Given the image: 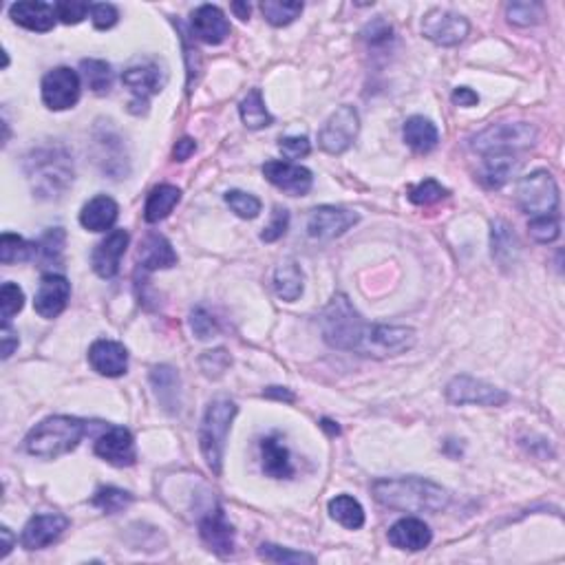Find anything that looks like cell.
<instances>
[{
	"instance_id": "obj_2",
	"label": "cell",
	"mask_w": 565,
	"mask_h": 565,
	"mask_svg": "<svg viewBox=\"0 0 565 565\" xmlns=\"http://www.w3.org/2000/svg\"><path fill=\"white\" fill-rule=\"evenodd\" d=\"M378 504L400 512H440L448 506L446 488L424 477H389L371 486Z\"/></svg>"
},
{
	"instance_id": "obj_42",
	"label": "cell",
	"mask_w": 565,
	"mask_h": 565,
	"mask_svg": "<svg viewBox=\"0 0 565 565\" xmlns=\"http://www.w3.org/2000/svg\"><path fill=\"white\" fill-rule=\"evenodd\" d=\"M506 16L512 25L528 27V25H537L543 18V5L541 3H510L506 7Z\"/></svg>"
},
{
	"instance_id": "obj_38",
	"label": "cell",
	"mask_w": 565,
	"mask_h": 565,
	"mask_svg": "<svg viewBox=\"0 0 565 565\" xmlns=\"http://www.w3.org/2000/svg\"><path fill=\"white\" fill-rule=\"evenodd\" d=\"M91 504L95 508L107 512V515H118V512L133 504V495L121 488H115V486H107V488H99L98 493L93 495Z\"/></svg>"
},
{
	"instance_id": "obj_4",
	"label": "cell",
	"mask_w": 565,
	"mask_h": 565,
	"mask_svg": "<svg viewBox=\"0 0 565 565\" xmlns=\"http://www.w3.org/2000/svg\"><path fill=\"white\" fill-rule=\"evenodd\" d=\"M34 193L45 199L60 197L73 182V162L62 149H38L25 162Z\"/></svg>"
},
{
	"instance_id": "obj_10",
	"label": "cell",
	"mask_w": 565,
	"mask_h": 565,
	"mask_svg": "<svg viewBox=\"0 0 565 565\" xmlns=\"http://www.w3.org/2000/svg\"><path fill=\"white\" fill-rule=\"evenodd\" d=\"M446 400L451 404H479V406H504L510 400L506 391H501L484 380L471 376H455L446 384Z\"/></svg>"
},
{
	"instance_id": "obj_45",
	"label": "cell",
	"mask_w": 565,
	"mask_h": 565,
	"mask_svg": "<svg viewBox=\"0 0 565 565\" xmlns=\"http://www.w3.org/2000/svg\"><path fill=\"white\" fill-rule=\"evenodd\" d=\"M25 308V294L16 283H5L0 289V309H3V320H12V316L18 314Z\"/></svg>"
},
{
	"instance_id": "obj_8",
	"label": "cell",
	"mask_w": 565,
	"mask_h": 565,
	"mask_svg": "<svg viewBox=\"0 0 565 565\" xmlns=\"http://www.w3.org/2000/svg\"><path fill=\"white\" fill-rule=\"evenodd\" d=\"M358 133H361V115L350 104H342L330 115V120L320 129L319 144L330 155H342V152L351 149Z\"/></svg>"
},
{
	"instance_id": "obj_25",
	"label": "cell",
	"mask_w": 565,
	"mask_h": 565,
	"mask_svg": "<svg viewBox=\"0 0 565 565\" xmlns=\"http://www.w3.org/2000/svg\"><path fill=\"white\" fill-rule=\"evenodd\" d=\"M120 214V205L115 204V199L107 197V194H98L91 202L84 204L80 213V224L82 228L89 232H107L115 225Z\"/></svg>"
},
{
	"instance_id": "obj_1",
	"label": "cell",
	"mask_w": 565,
	"mask_h": 565,
	"mask_svg": "<svg viewBox=\"0 0 565 565\" xmlns=\"http://www.w3.org/2000/svg\"><path fill=\"white\" fill-rule=\"evenodd\" d=\"M320 330L331 350L356 351L362 356H400L411 347L409 327L369 325L345 294H336L320 314Z\"/></svg>"
},
{
	"instance_id": "obj_19",
	"label": "cell",
	"mask_w": 565,
	"mask_h": 565,
	"mask_svg": "<svg viewBox=\"0 0 565 565\" xmlns=\"http://www.w3.org/2000/svg\"><path fill=\"white\" fill-rule=\"evenodd\" d=\"M89 362L99 376L120 378L129 369V350L118 340H95L89 350Z\"/></svg>"
},
{
	"instance_id": "obj_32",
	"label": "cell",
	"mask_w": 565,
	"mask_h": 565,
	"mask_svg": "<svg viewBox=\"0 0 565 565\" xmlns=\"http://www.w3.org/2000/svg\"><path fill=\"white\" fill-rule=\"evenodd\" d=\"M274 289H277V297L294 303L303 294L305 283H303V272L294 261L281 263L274 272Z\"/></svg>"
},
{
	"instance_id": "obj_17",
	"label": "cell",
	"mask_w": 565,
	"mask_h": 565,
	"mask_svg": "<svg viewBox=\"0 0 565 565\" xmlns=\"http://www.w3.org/2000/svg\"><path fill=\"white\" fill-rule=\"evenodd\" d=\"M131 243V235L126 230H110L107 239L99 241L93 250L91 266L99 278H113L120 272L121 256L126 255V247Z\"/></svg>"
},
{
	"instance_id": "obj_44",
	"label": "cell",
	"mask_w": 565,
	"mask_h": 565,
	"mask_svg": "<svg viewBox=\"0 0 565 565\" xmlns=\"http://www.w3.org/2000/svg\"><path fill=\"white\" fill-rule=\"evenodd\" d=\"M528 230H530V236L537 243H552L561 235V224H559V219L554 214H543L535 216V219L530 221V225H528Z\"/></svg>"
},
{
	"instance_id": "obj_5",
	"label": "cell",
	"mask_w": 565,
	"mask_h": 565,
	"mask_svg": "<svg viewBox=\"0 0 565 565\" xmlns=\"http://www.w3.org/2000/svg\"><path fill=\"white\" fill-rule=\"evenodd\" d=\"M236 415V404L228 398H219L208 404L205 409L202 431H199V446L202 455L208 464V468L214 475H221V464H224L225 440L232 426V420Z\"/></svg>"
},
{
	"instance_id": "obj_39",
	"label": "cell",
	"mask_w": 565,
	"mask_h": 565,
	"mask_svg": "<svg viewBox=\"0 0 565 565\" xmlns=\"http://www.w3.org/2000/svg\"><path fill=\"white\" fill-rule=\"evenodd\" d=\"M258 557L266 559L269 563H283V565H300V563H314L316 559L308 552L289 550V548L274 546V543H263L258 548Z\"/></svg>"
},
{
	"instance_id": "obj_36",
	"label": "cell",
	"mask_w": 565,
	"mask_h": 565,
	"mask_svg": "<svg viewBox=\"0 0 565 565\" xmlns=\"http://www.w3.org/2000/svg\"><path fill=\"white\" fill-rule=\"evenodd\" d=\"M80 68L84 82H87V87L95 95H107L110 91V87H113V68H110L109 62L89 58V60L80 62Z\"/></svg>"
},
{
	"instance_id": "obj_18",
	"label": "cell",
	"mask_w": 565,
	"mask_h": 565,
	"mask_svg": "<svg viewBox=\"0 0 565 565\" xmlns=\"http://www.w3.org/2000/svg\"><path fill=\"white\" fill-rule=\"evenodd\" d=\"M71 297V283L60 274H45L36 292L34 308L42 319H58L62 314Z\"/></svg>"
},
{
	"instance_id": "obj_28",
	"label": "cell",
	"mask_w": 565,
	"mask_h": 565,
	"mask_svg": "<svg viewBox=\"0 0 565 565\" xmlns=\"http://www.w3.org/2000/svg\"><path fill=\"white\" fill-rule=\"evenodd\" d=\"M490 247H493V258L501 267L515 266L519 258V241H517L515 232L506 221H493L490 225Z\"/></svg>"
},
{
	"instance_id": "obj_7",
	"label": "cell",
	"mask_w": 565,
	"mask_h": 565,
	"mask_svg": "<svg viewBox=\"0 0 565 565\" xmlns=\"http://www.w3.org/2000/svg\"><path fill=\"white\" fill-rule=\"evenodd\" d=\"M517 205L526 214H554L559 208V186L548 171H535L517 186Z\"/></svg>"
},
{
	"instance_id": "obj_23",
	"label": "cell",
	"mask_w": 565,
	"mask_h": 565,
	"mask_svg": "<svg viewBox=\"0 0 565 565\" xmlns=\"http://www.w3.org/2000/svg\"><path fill=\"white\" fill-rule=\"evenodd\" d=\"M9 16H12L16 25H20V27L29 31H38V34H45V31L54 29L58 18L54 5L40 3V0L14 3L12 7H9Z\"/></svg>"
},
{
	"instance_id": "obj_6",
	"label": "cell",
	"mask_w": 565,
	"mask_h": 565,
	"mask_svg": "<svg viewBox=\"0 0 565 565\" xmlns=\"http://www.w3.org/2000/svg\"><path fill=\"white\" fill-rule=\"evenodd\" d=\"M537 129L528 121H499L473 137V151L479 155H512L535 146Z\"/></svg>"
},
{
	"instance_id": "obj_15",
	"label": "cell",
	"mask_w": 565,
	"mask_h": 565,
	"mask_svg": "<svg viewBox=\"0 0 565 565\" xmlns=\"http://www.w3.org/2000/svg\"><path fill=\"white\" fill-rule=\"evenodd\" d=\"M95 455L102 457L104 462L113 464V466L118 468L133 466L137 462L133 433L124 429V426H113V429H109L104 435L98 437V442H95Z\"/></svg>"
},
{
	"instance_id": "obj_51",
	"label": "cell",
	"mask_w": 565,
	"mask_h": 565,
	"mask_svg": "<svg viewBox=\"0 0 565 565\" xmlns=\"http://www.w3.org/2000/svg\"><path fill=\"white\" fill-rule=\"evenodd\" d=\"M190 327H193L194 336H197L199 340H208V338H213L216 334L214 319L204 308L193 309V314H190Z\"/></svg>"
},
{
	"instance_id": "obj_59",
	"label": "cell",
	"mask_w": 565,
	"mask_h": 565,
	"mask_svg": "<svg viewBox=\"0 0 565 565\" xmlns=\"http://www.w3.org/2000/svg\"><path fill=\"white\" fill-rule=\"evenodd\" d=\"M320 426H323V429L330 433V435H338V433H340V429H338L334 422H330V420H323V424H320Z\"/></svg>"
},
{
	"instance_id": "obj_37",
	"label": "cell",
	"mask_w": 565,
	"mask_h": 565,
	"mask_svg": "<svg viewBox=\"0 0 565 565\" xmlns=\"http://www.w3.org/2000/svg\"><path fill=\"white\" fill-rule=\"evenodd\" d=\"M36 255V243L25 241L23 236L12 235V232H5L0 236V261L3 266H12L18 261H29Z\"/></svg>"
},
{
	"instance_id": "obj_20",
	"label": "cell",
	"mask_w": 565,
	"mask_h": 565,
	"mask_svg": "<svg viewBox=\"0 0 565 565\" xmlns=\"http://www.w3.org/2000/svg\"><path fill=\"white\" fill-rule=\"evenodd\" d=\"M199 535L208 550H213L219 557H228L235 552V528L228 524L224 510L214 508L199 521Z\"/></svg>"
},
{
	"instance_id": "obj_41",
	"label": "cell",
	"mask_w": 565,
	"mask_h": 565,
	"mask_svg": "<svg viewBox=\"0 0 565 565\" xmlns=\"http://www.w3.org/2000/svg\"><path fill=\"white\" fill-rule=\"evenodd\" d=\"M225 204L230 205V210L241 219H255L261 213V202L250 193H243V190H228L225 193Z\"/></svg>"
},
{
	"instance_id": "obj_40",
	"label": "cell",
	"mask_w": 565,
	"mask_h": 565,
	"mask_svg": "<svg viewBox=\"0 0 565 565\" xmlns=\"http://www.w3.org/2000/svg\"><path fill=\"white\" fill-rule=\"evenodd\" d=\"M67 235L62 228H54L42 236L40 243H36V255L45 263H60L62 252H65Z\"/></svg>"
},
{
	"instance_id": "obj_11",
	"label": "cell",
	"mask_w": 565,
	"mask_h": 565,
	"mask_svg": "<svg viewBox=\"0 0 565 565\" xmlns=\"http://www.w3.org/2000/svg\"><path fill=\"white\" fill-rule=\"evenodd\" d=\"M471 25L464 16L448 9H433L422 20V34L437 47H455L466 40Z\"/></svg>"
},
{
	"instance_id": "obj_56",
	"label": "cell",
	"mask_w": 565,
	"mask_h": 565,
	"mask_svg": "<svg viewBox=\"0 0 565 565\" xmlns=\"http://www.w3.org/2000/svg\"><path fill=\"white\" fill-rule=\"evenodd\" d=\"M263 395H266V398H272V400H281V403H294V400H297V395H294L292 391L285 389V387H269V389L263 391Z\"/></svg>"
},
{
	"instance_id": "obj_49",
	"label": "cell",
	"mask_w": 565,
	"mask_h": 565,
	"mask_svg": "<svg viewBox=\"0 0 565 565\" xmlns=\"http://www.w3.org/2000/svg\"><path fill=\"white\" fill-rule=\"evenodd\" d=\"M91 20H93V27L99 31H107L110 27H115V23L120 20V12L115 5L110 3H95L91 5Z\"/></svg>"
},
{
	"instance_id": "obj_21",
	"label": "cell",
	"mask_w": 565,
	"mask_h": 565,
	"mask_svg": "<svg viewBox=\"0 0 565 565\" xmlns=\"http://www.w3.org/2000/svg\"><path fill=\"white\" fill-rule=\"evenodd\" d=\"M193 34L205 45H221L230 36V23L216 5H202L193 12L190 20Z\"/></svg>"
},
{
	"instance_id": "obj_16",
	"label": "cell",
	"mask_w": 565,
	"mask_h": 565,
	"mask_svg": "<svg viewBox=\"0 0 565 565\" xmlns=\"http://www.w3.org/2000/svg\"><path fill=\"white\" fill-rule=\"evenodd\" d=\"M68 528V519L60 512H47V515L31 517L25 526L20 543L25 550H42V548L51 546L56 539H60L62 532Z\"/></svg>"
},
{
	"instance_id": "obj_55",
	"label": "cell",
	"mask_w": 565,
	"mask_h": 565,
	"mask_svg": "<svg viewBox=\"0 0 565 565\" xmlns=\"http://www.w3.org/2000/svg\"><path fill=\"white\" fill-rule=\"evenodd\" d=\"M194 151H197V144H194L193 137H182L175 144V149H173V157L177 162H186L194 155Z\"/></svg>"
},
{
	"instance_id": "obj_54",
	"label": "cell",
	"mask_w": 565,
	"mask_h": 565,
	"mask_svg": "<svg viewBox=\"0 0 565 565\" xmlns=\"http://www.w3.org/2000/svg\"><path fill=\"white\" fill-rule=\"evenodd\" d=\"M451 99H453V104H455V107H464V109L477 107V104H479V95L468 87L455 89V91H453V95H451Z\"/></svg>"
},
{
	"instance_id": "obj_9",
	"label": "cell",
	"mask_w": 565,
	"mask_h": 565,
	"mask_svg": "<svg viewBox=\"0 0 565 565\" xmlns=\"http://www.w3.org/2000/svg\"><path fill=\"white\" fill-rule=\"evenodd\" d=\"M42 102L51 110H67L73 109L80 99L82 82L73 68L68 67H56L42 78L40 84Z\"/></svg>"
},
{
	"instance_id": "obj_53",
	"label": "cell",
	"mask_w": 565,
	"mask_h": 565,
	"mask_svg": "<svg viewBox=\"0 0 565 565\" xmlns=\"http://www.w3.org/2000/svg\"><path fill=\"white\" fill-rule=\"evenodd\" d=\"M0 342H3V358L7 361L12 353L18 350L20 340H18V331L14 330L9 320H3V330H0Z\"/></svg>"
},
{
	"instance_id": "obj_13",
	"label": "cell",
	"mask_w": 565,
	"mask_h": 565,
	"mask_svg": "<svg viewBox=\"0 0 565 565\" xmlns=\"http://www.w3.org/2000/svg\"><path fill=\"white\" fill-rule=\"evenodd\" d=\"M121 82L129 87V91L135 95L133 102L129 104L131 113L137 115V107H141V113L149 110V98L157 95L166 84V71H162L157 65H141V67H131L126 68Z\"/></svg>"
},
{
	"instance_id": "obj_34",
	"label": "cell",
	"mask_w": 565,
	"mask_h": 565,
	"mask_svg": "<svg viewBox=\"0 0 565 565\" xmlns=\"http://www.w3.org/2000/svg\"><path fill=\"white\" fill-rule=\"evenodd\" d=\"M239 115H241L243 124L252 131L267 129V126L274 121L272 115H269V110L266 109V102H263V95L258 89H252V91L241 99Z\"/></svg>"
},
{
	"instance_id": "obj_27",
	"label": "cell",
	"mask_w": 565,
	"mask_h": 565,
	"mask_svg": "<svg viewBox=\"0 0 565 565\" xmlns=\"http://www.w3.org/2000/svg\"><path fill=\"white\" fill-rule=\"evenodd\" d=\"M263 473L272 479H289L294 475L292 459H289L288 446L277 435L263 437L261 442Z\"/></svg>"
},
{
	"instance_id": "obj_14",
	"label": "cell",
	"mask_w": 565,
	"mask_h": 565,
	"mask_svg": "<svg viewBox=\"0 0 565 565\" xmlns=\"http://www.w3.org/2000/svg\"><path fill=\"white\" fill-rule=\"evenodd\" d=\"M263 175L269 183H274L283 193L292 194V197H305L314 186V175L305 166L292 162H266L263 163Z\"/></svg>"
},
{
	"instance_id": "obj_29",
	"label": "cell",
	"mask_w": 565,
	"mask_h": 565,
	"mask_svg": "<svg viewBox=\"0 0 565 565\" xmlns=\"http://www.w3.org/2000/svg\"><path fill=\"white\" fill-rule=\"evenodd\" d=\"M182 202V190L173 183H162V186L152 188L144 205V219L149 224H160L168 214L175 210V205Z\"/></svg>"
},
{
	"instance_id": "obj_35",
	"label": "cell",
	"mask_w": 565,
	"mask_h": 565,
	"mask_svg": "<svg viewBox=\"0 0 565 565\" xmlns=\"http://www.w3.org/2000/svg\"><path fill=\"white\" fill-rule=\"evenodd\" d=\"M303 3L298 0H263L261 12L272 27H288L303 14Z\"/></svg>"
},
{
	"instance_id": "obj_26",
	"label": "cell",
	"mask_w": 565,
	"mask_h": 565,
	"mask_svg": "<svg viewBox=\"0 0 565 565\" xmlns=\"http://www.w3.org/2000/svg\"><path fill=\"white\" fill-rule=\"evenodd\" d=\"M140 263L141 267L155 272V269H168L177 266V252L173 250L171 241L163 235L151 232L140 246Z\"/></svg>"
},
{
	"instance_id": "obj_58",
	"label": "cell",
	"mask_w": 565,
	"mask_h": 565,
	"mask_svg": "<svg viewBox=\"0 0 565 565\" xmlns=\"http://www.w3.org/2000/svg\"><path fill=\"white\" fill-rule=\"evenodd\" d=\"M232 12L236 14V18L247 20V18H250V5H247V3H232Z\"/></svg>"
},
{
	"instance_id": "obj_52",
	"label": "cell",
	"mask_w": 565,
	"mask_h": 565,
	"mask_svg": "<svg viewBox=\"0 0 565 565\" xmlns=\"http://www.w3.org/2000/svg\"><path fill=\"white\" fill-rule=\"evenodd\" d=\"M362 36L367 38V42H371V45H387V42L393 38V29H391V25L387 20L380 16V18L373 20V23H369L367 27H364Z\"/></svg>"
},
{
	"instance_id": "obj_12",
	"label": "cell",
	"mask_w": 565,
	"mask_h": 565,
	"mask_svg": "<svg viewBox=\"0 0 565 565\" xmlns=\"http://www.w3.org/2000/svg\"><path fill=\"white\" fill-rule=\"evenodd\" d=\"M358 219H361V214L353 213V210L336 208V205H320V208H314L309 213L308 235L311 239L331 241L353 228Z\"/></svg>"
},
{
	"instance_id": "obj_33",
	"label": "cell",
	"mask_w": 565,
	"mask_h": 565,
	"mask_svg": "<svg viewBox=\"0 0 565 565\" xmlns=\"http://www.w3.org/2000/svg\"><path fill=\"white\" fill-rule=\"evenodd\" d=\"M330 515L331 519L345 526L347 530H361L364 526V510L361 501L350 497V495H336L330 501Z\"/></svg>"
},
{
	"instance_id": "obj_31",
	"label": "cell",
	"mask_w": 565,
	"mask_h": 565,
	"mask_svg": "<svg viewBox=\"0 0 565 565\" xmlns=\"http://www.w3.org/2000/svg\"><path fill=\"white\" fill-rule=\"evenodd\" d=\"M521 162L515 155H486L482 166V182L486 188H501L517 175Z\"/></svg>"
},
{
	"instance_id": "obj_47",
	"label": "cell",
	"mask_w": 565,
	"mask_h": 565,
	"mask_svg": "<svg viewBox=\"0 0 565 565\" xmlns=\"http://www.w3.org/2000/svg\"><path fill=\"white\" fill-rule=\"evenodd\" d=\"M199 364H202V371L208 378H221L225 373V369L232 364V358L225 350H213L204 353Z\"/></svg>"
},
{
	"instance_id": "obj_24",
	"label": "cell",
	"mask_w": 565,
	"mask_h": 565,
	"mask_svg": "<svg viewBox=\"0 0 565 565\" xmlns=\"http://www.w3.org/2000/svg\"><path fill=\"white\" fill-rule=\"evenodd\" d=\"M151 384L157 400L168 413H179L182 409V378L168 364H157L151 369Z\"/></svg>"
},
{
	"instance_id": "obj_30",
	"label": "cell",
	"mask_w": 565,
	"mask_h": 565,
	"mask_svg": "<svg viewBox=\"0 0 565 565\" xmlns=\"http://www.w3.org/2000/svg\"><path fill=\"white\" fill-rule=\"evenodd\" d=\"M403 135L406 144L415 152H431L437 146V141H440L437 126L431 120L422 118V115H413V118L404 121Z\"/></svg>"
},
{
	"instance_id": "obj_50",
	"label": "cell",
	"mask_w": 565,
	"mask_h": 565,
	"mask_svg": "<svg viewBox=\"0 0 565 565\" xmlns=\"http://www.w3.org/2000/svg\"><path fill=\"white\" fill-rule=\"evenodd\" d=\"M278 149H281V152L288 157V160H303V157L309 155L311 144L305 135H289L281 137Z\"/></svg>"
},
{
	"instance_id": "obj_3",
	"label": "cell",
	"mask_w": 565,
	"mask_h": 565,
	"mask_svg": "<svg viewBox=\"0 0 565 565\" xmlns=\"http://www.w3.org/2000/svg\"><path fill=\"white\" fill-rule=\"evenodd\" d=\"M87 424L71 415H51L25 437V451L40 459H58L80 445Z\"/></svg>"
},
{
	"instance_id": "obj_43",
	"label": "cell",
	"mask_w": 565,
	"mask_h": 565,
	"mask_svg": "<svg viewBox=\"0 0 565 565\" xmlns=\"http://www.w3.org/2000/svg\"><path fill=\"white\" fill-rule=\"evenodd\" d=\"M448 194V190L442 186L440 182H435V179H424L422 183H417L409 190V199L415 205H431L442 202Z\"/></svg>"
},
{
	"instance_id": "obj_48",
	"label": "cell",
	"mask_w": 565,
	"mask_h": 565,
	"mask_svg": "<svg viewBox=\"0 0 565 565\" xmlns=\"http://www.w3.org/2000/svg\"><path fill=\"white\" fill-rule=\"evenodd\" d=\"M288 228H289V213L285 208H281V205H277L272 213V221H269L261 232V241H266V243L278 241L281 236H285Z\"/></svg>"
},
{
	"instance_id": "obj_22",
	"label": "cell",
	"mask_w": 565,
	"mask_h": 565,
	"mask_svg": "<svg viewBox=\"0 0 565 565\" xmlns=\"http://www.w3.org/2000/svg\"><path fill=\"white\" fill-rule=\"evenodd\" d=\"M431 541V528L422 519H415V517H404V519L395 521V524L389 528V543L393 548H398V550L420 552L424 550V548H429Z\"/></svg>"
},
{
	"instance_id": "obj_57",
	"label": "cell",
	"mask_w": 565,
	"mask_h": 565,
	"mask_svg": "<svg viewBox=\"0 0 565 565\" xmlns=\"http://www.w3.org/2000/svg\"><path fill=\"white\" fill-rule=\"evenodd\" d=\"M0 537H3V550H0V559H5L9 552H12V548H14V537H12V532H9V528H7V526L0 528Z\"/></svg>"
},
{
	"instance_id": "obj_46",
	"label": "cell",
	"mask_w": 565,
	"mask_h": 565,
	"mask_svg": "<svg viewBox=\"0 0 565 565\" xmlns=\"http://www.w3.org/2000/svg\"><path fill=\"white\" fill-rule=\"evenodd\" d=\"M54 9L58 18L65 25H78L91 12V5L82 3V0H62V3L54 5Z\"/></svg>"
}]
</instances>
